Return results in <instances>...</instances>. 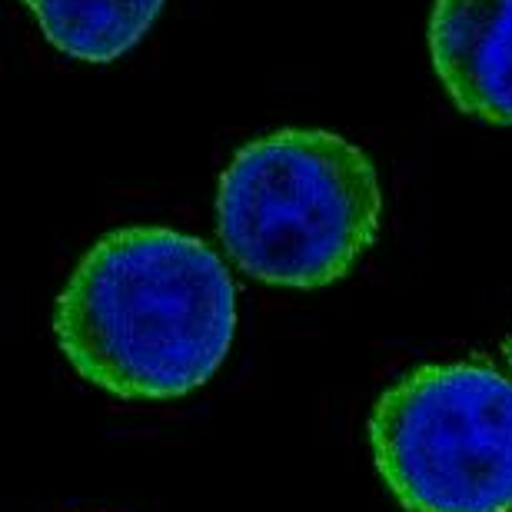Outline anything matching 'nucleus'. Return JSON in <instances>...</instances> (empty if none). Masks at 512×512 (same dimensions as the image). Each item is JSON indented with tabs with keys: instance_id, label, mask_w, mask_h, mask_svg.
<instances>
[{
	"instance_id": "nucleus-1",
	"label": "nucleus",
	"mask_w": 512,
	"mask_h": 512,
	"mask_svg": "<svg viewBox=\"0 0 512 512\" xmlns=\"http://www.w3.org/2000/svg\"><path fill=\"white\" fill-rule=\"evenodd\" d=\"M237 290L207 243L167 227L100 237L54 310L60 353L80 380L120 399H177L220 370Z\"/></svg>"
},
{
	"instance_id": "nucleus-2",
	"label": "nucleus",
	"mask_w": 512,
	"mask_h": 512,
	"mask_svg": "<svg viewBox=\"0 0 512 512\" xmlns=\"http://www.w3.org/2000/svg\"><path fill=\"white\" fill-rule=\"evenodd\" d=\"M383 193L373 160L340 133L286 127L250 140L217 190V230L260 283L316 290L376 243Z\"/></svg>"
},
{
	"instance_id": "nucleus-3",
	"label": "nucleus",
	"mask_w": 512,
	"mask_h": 512,
	"mask_svg": "<svg viewBox=\"0 0 512 512\" xmlns=\"http://www.w3.org/2000/svg\"><path fill=\"white\" fill-rule=\"evenodd\" d=\"M370 449L406 512H512V380L479 360L419 366L373 406Z\"/></svg>"
},
{
	"instance_id": "nucleus-4",
	"label": "nucleus",
	"mask_w": 512,
	"mask_h": 512,
	"mask_svg": "<svg viewBox=\"0 0 512 512\" xmlns=\"http://www.w3.org/2000/svg\"><path fill=\"white\" fill-rule=\"evenodd\" d=\"M429 54L463 114L512 124V0H436Z\"/></svg>"
},
{
	"instance_id": "nucleus-5",
	"label": "nucleus",
	"mask_w": 512,
	"mask_h": 512,
	"mask_svg": "<svg viewBox=\"0 0 512 512\" xmlns=\"http://www.w3.org/2000/svg\"><path fill=\"white\" fill-rule=\"evenodd\" d=\"M60 54L110 64L140 44L163 0H20Z\"/></svg>"
}]
</instances>
